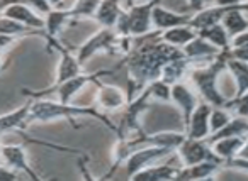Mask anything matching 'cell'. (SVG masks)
Wrapping results in <instances>:
<instances>
[{
	"label": "cell",
	"instance_id": "ac0fdd59",
	"mask_svg": "<svg viewBox=\"0 0 248 181\" xmlns=\"http://www.w3.org/2000/svg\"><path fill=\"white\" fill-rule=\"evenodd\" d=\"M29 107H31V98L14 112L0 115V136H9V134H16L17 130H24L28 125Z\"/></svg>",
	"mask_w": 248,
	"mask_h": 181
},
{
	"label": "cell",
	"instance_id": "6da1fadb",
	"mask_svg": "<svg viewBox=\"0 0 248 181\" xmlns=\"http://www.w3.org/2000/svg\"><path fill=\"white\" fill-rule=\"evenodd\" d=\"M182 48H177L160 38L158 29L140 38H133V44L119 63L114 66V71L124 73V85L128 102L138 97L150 82L160 78L163 66L169 61L182 58Z\"/></svg>",
	"mask_w": 248,
	"mask_h": 181
},
{
	"label": "cell",
	"instance_id": "4dcf8cb0",
	"mask_svg": "<svg viewBox=\"0 0 248 181\" xmlns=\"http://www.w3.org/2000/svg\"><path fill=\"white\" fill-rule=\"evenodd\" d=\"M224 107H226L228 110H231L234 115H240V117L248 119V92H245L243 95L236 97V98H228V102Z\"/></svg>",
	"mask_w": 248,
	"mask_h": 181
},
{
	"label": "cell",
	"instance_id": "d4e9b609",
	"mask_svg": "<svg viewBox=\"0 0 248 181\" xmlns=\"http://www.w3.org/2000/svg\"><path fill=\"white\" fill-rule=\"evenodd\" d=\"M0 34H7V36H14V38H26V36H39L43 38L45 31H36V29L28 28L22 22L11 19L7 15L0 14Z\"/></svg>",
	"mask_w": 248,
	"mask_h": 181
},
{
	"label": "cell",
	"instance_id": "8992f818",
	"mask_svg": "<svg viewBox=\"0 0 248 181\" xmlns=\"http://www.w3.org/2000/svg\"><path fill=\"white\" fill-rule=\"evenodd\" d=\"M170 102L180 110L182 113V120H184V129L189 124L190 115L196 110V107L199 105V93L194 92L190 88L189 83H186V80L182 82H177L172 85V95H170Z\"/></svg>",
	"mask_w": 248,
	"mask_h": 181
},
{
	"label": "cell",
	"instance_id": "4316f807",
	"mask_svg": "<svg viewBox=\"0 0 248 181\" xmlns=\"http://www.w3.org/2000/svg\"><path fill=\"white\" fill-rule=\"evenodd\" d=\"M230 136H248V119L240 115H233V119L226 124L221 130H217L216 134L207 137V142H213L221 137H230Z\"/></svg>",
	"mask_w": 248,
	"mask_h": 181
},
{
	"label": "cell",
	"instance_id": "83f0119b",
	"mask_svg": "<svg viewBox=\"0 0 248 181\" xmlns=\"http://www.w3.org/2000/svg\"><path fill=\"white\" fill-rule=\"evenodd\" d=\"M102 0H75V4L70 9L72 21H83V19H93L97 14Z\"/></svg>",
	"mask_w": 248,
	"mask_h": 181
},
{
	"label": "cell",
	"instance_id": "5b68a950",
	"mask_svg": "<svg viewBox=\"0 0 248 181\" xmlns=\"http://www.w3.org/2000/svg\"><path fill=\"white\" fill-rule=\"evenodd\" d=\"M2 142V140H0ZM0 159L5 166H9L11 169L17 171L19 174L24 173L28 178L31 180H41L38 173L32 169L31 163L28 159V153H26L22 142L19 144H9V142H2L0 146Z\"/></svg>",
	"mask_w": 248,
	"mask_h": 181
},
{
	"label": "cell",
	"instance_id": "603a6c76",
	"mask_svg": "<svg viewBox=\"0 0 248 181\" xmlns=\"http://www.w3.org/2000/svg\"><path fill=\"white\" fill-rule=\"evenodd\" d=\"M187 139L186 132H173V130H165V132L146 134L145 146H160L167 149L177 151V147Z\"/></svg>",
	"mask_w": 248,
	"mask_h": 181
},
{
	"label": "cell",
	"instance_id": "d6a6232c",
	"mask_svg": "<svg viewBox=\"0 0 248 181\" xmlns=\"http://www.w3.org/2000/svg\"><path fill=\"white\" fill-rule=\"evenodd\" d=\"M19 173L14 169H11L9 166H5L4 163L0 164V181H11V180H17Z\"/></svg>",
	"mask_w": 248,
	"mask_h": 181
},
{
	"label": "cell",
	"instance_id": "277c9868",
	"mask_svg": "<svg viewBox=\"0 0 248 181\" xmlns=\"http://www.w3.org/2000/svg\"><path fill=\"white\" fill-rule=\"evenodd\" d=\"M172 149H167V147H160V146H141L138 149H135L129 157L124 161V169L126 174L131 180L133 174H136L138 171L145 169V167L152 166V164L158 163V161L165 159L169 154H172Z\"/></svg>",
	"mask_w": 248,
	"mask_h": 181
},
{
	"label": "cell",
	"instance_id": "484cf974",
	"mask_svg": "<svg viewBox=\"0 0 248 181\" xmlns=\"http://www.w3.org/2000/svg\"><path fill=\"white\" fill-rule=\"evenodd\" d=\"M197 34L201 38L207 39L211 44H214L216 48H219L221 51H226V49L231 48V38L228 34V31L224 29V26L221 24H214V26H209V28H204V29H199Z\"/></svg>",
	"mask_w": 248,
	"mask_h": 181
},
{
	"label": "cell",
	"instance_id": "7bdbcfd3",
	"mask_svg": "<svg viewBox=\"0 0 248 181\" xmlns=\"http://www.w3.org/2000/svg\"><path fill=\"white\" fill-rule=\"evenodd\" d=\"M145 2H150V0H133V4H145Z\"/></svg>",
	"mask_w": 248,
	"mask_h": 181
},
{
	"label": "cell",
	"instance_id": "74e56055",
	"mask_svg": "<svg viewBox=\"0 0 248 181\" xmlns=\"http://www.w3.org/2000/svg\"><path fill=\"white\" fill-rule=\"evenodd\" d=\"M17 41V38L7 34H0V53H5L9 48H12V44Z\"/></svg>",
	"mask_w": 248,
	"mask_h": 181
},
{
	"label": "cell",
	"instance_id": "ee69618b",
	"mask_svg": "<svg viewBox=\"0 0 248 181\" xmlns=\"http://www.w3.org/2000/svg\"><path fill=\"white\" fill-rule=\"evenodd\" d=\"M129 2H131V4H133V0H129Z\"/></svg>",
	"mask_w": 248,
	"mask_h": 181
},
{
	"label": "cell",
	"instance_id": "d6986e66",
	"mask_svg": "<svg viewBox=\"0 0 248 181\" xmlns=\"http://www.w3.org/2000/svg\"><path fill=\"white\" fill-rule=\"evenodd\" d=\"M72 21V14H70L68 7L62 9H53L49 14L45 15V34L43 39L46 38H60V32L63 31L66 24H70Z\"/></svg>",
	"mask_w": 248,
	"mask_h": 181
},
{
	"label": "cell",
	"instance_id": "f6af8a7d",
	"mask_svg": "<svg viewBox=\"0 0 248 181\" xmlns=\"http://www.w3.org/2000/svg\"><path fill=\"white\" fill-rule=\"evenodd\" d=\"M0 146H2V142H0Z\"/></svg>",
	"mask_w": 248,
	"mask_h": 181
},
{
	"label": "cell",
	"instance_id": "30bf717a",
	"mask_svg": "<svg viewBox=\"0 0 248 181\" xmlns=\"http://www.w3.org/2000/svg\"><path fill=\"white\" fill-rule=\"evenodd\" d=\"M0 14L16 19V21L26 24L28 28L36 29V31H45V17L39 15L34 9L29 7L28 4H24L21 0H11Z\"/></svg>",
	"mask_w": 248,
	"mask_h": 181
},
{
	"label": "cell",
	"instance_id": "8d00e7d4",
	"mask_svg": "<svg viewBox=\"0 0 248 181\" xmlns=\"http://www.w3.org/2000/svg\"><path fill=\"white\" fill-rule=\"evenodd\" d=\"M224 166L228 167H236V169H241V171H248V159H245V157H233L231 161H228Z\"/></svg>",
	"mask_w": 248,
	"mask_h": 181
},
{
	"label": "cell",
	"instance_id": "44dd1931",
	"mask_svg": "<svg viewBox=\"0 0 248 181\" xmlns=\"http://www.w3.org/2000/svg\"><path fill=\"white\" fill-rule=\"evenodd\" d=\"M190 66H192V63L187 59V56L172 59V61H169L163 66L162 73H160V80H163V82L169 83V85L182 82V80L187 78V73H189Z\"/></svg>",
	"mask_w": 248,
	"mask_h": 181
},
{
	"label": "cell",
	"instance_id": "4fadbf2b",
	"mask_svg": "<svg viewBox=\"0 0 248 181\" xmlns=\"http://www.w3.org/2000/svg\"><path fill=\"white\" fill-rule=\"evenodd\" d=\"M133 5L129 0H102L97 9V14L93 21L99 22L100 28H116L117 19L121 17L126 7Z\"/></svg>",
	"mask_w": 248,
	"mask_h": 181
},
{
	"label": "cell",
	"instance_id": "e575fe53",
	"mask_svg": "<svg viewBox=\"0 0 248 181\" xmlns=\"http://www.w3.org/2000/svg\"><path fill=\"white\" fill-rule=\"evenodd\" d=\"M187 5L190 9V14H196V12L202 11L204 7L211 5V0H187Z\"/></svg>",
	"mask_w": 248,
	"mask_h": 181
},
{
	"label": "cell",
	"instance_id": "52a82bcc",
	"mask_svg": "<svg viewBox=\"0 0 248 181\" xmlns=\"http://www.w3.org/2000/svg\"><path fill=\"white\" fill-rule=\"evenodd\" d=\"M177 154H179V159L182 166H192L196 163L206 159H216L219 163L223 161L213 153L211 149V144L204 140H194V139H186L179 147H177Z\"/></svg>",
	"mask_w": 248,
	"mask_h": 181
},
{
	"label": "cell",
	"instance_id": "7c38bea8",
	"mask_svg": "<svg viewBox=\"0 0 248 181\" xmlns=\"http://www.w3.org/2000/svg\"><path fill=\"white\" fill-rule=\"evenodd\" d=\"M182 51L192 65H202V63L213 61V59L221 53V49L216 48V46L211 44L207 39L201 38V36L197 34L189 44L184 46Z\"/></svg>",
	"mask_w": 248,
	"mask_h": 181
},
{
	"label": "cell",
	"instance_id": "9c48e42d",
	"mask_svg": "<svg viewBox=\"0 0 248 181\" xmlns=\"http://www.w3.org/2000/svg\"><path fill=\"white\" fill-rule=\"evenodd\" d=\"M177 157V151H173L172 154L167 156V161L162 163L152 164V166L145 167V169L138 171L136 174H133L131 180H146V181H165V180H177V174L180 171V164H172V161Z\"/></svg>",
	"mask_w": 248,
	"mask_h": 181
},
{
	"label": "cell",
	"instance_id": "1f68e13d",
	"mask_svg": "<svg viewBox=\"0 0 248 181\" xmlns=\"http://www.w3.org/2000/svg\"><path fill=\"white\" fill-rule=\"evenodd\" d=\"M21 2L28 4L29 7H32L36 12H38L39 15H43V17H45L46 14H49V12L53 11V5L49 4L48 0H21Z\"/></svg>",
	"mask_w": 248,
	"mask_h": 181
},
{
	"label": "cell",
	"instance_id": "9a60e30c",
	"mask_svg": "<svg viewBox=\"0 0 248 181\" xmlns=\"http://www.w3.org/2000/svg\"><path fill=\"white\" fill-rule=\"evenodd\" d=\"M223 167V163L216 159H206L196 163L192 166H182L177 174V180H207V178H214L217 171Z\"/></svg>",
	"mask_w": 248,
	"mask_h": 181
},
{
	"label": "cell",
	"instance_id": "3957f363",
	"mask_svg": "<svg viewBox=\"0 0 248 181\" xmlns=\"http://www.w3.org/2000/svg\"><path fill=\"white\" fill-rule=\"evenodd\" d=\"M228 53H230V49L221 51L209 63L192 65L189 73H187V76L192 82L196 92L199 93L201 100H204V102H207L213 107H224L228 102V97H224L223 92L219 90V86H217L221 73L226 70Z\"/></svg>",
	"mask_w": 248,
	"mask_h": 181
},
{
	"label": "cell",
	"instance_id": "b9f144b4",
	"mask_svg": "<svg viewBox=\"0 0 248 181\" xmlns=\"http://www.w3.org/2000/svg\"><path fill=\"white\" fill-rule=\"evenodd\" d=\"M9 2H11V0H0V12L4 11V7L9 4Z\"/></svg>",
	"mask_w": 248,
	"mask_h": 181
},
{
	"label": "cell",
	"instance_id": "8fae6325",
	"mask_svg": "<svg viewBox=\"0 0 248 181\" xmlns=\"http://www.w3.org/2000/svg\"><path fill=\"white\" fill-rule=\"evenodd\" d=\"M213 105H209L207 102L201 100L199 105L196 107V110L190 115L189 124L186 125V136L187 139H194V140H204L209 137L211 130H209V115Z\"/></svg>",
	"mask_w": 248,
	"mask_h": 181
},
{
	"label": "cell",
	"instance_id": "7a4b0ae2",
	"mask_svg": "<svg viewBox=\"0 0 248 181\" xmlns=\"http://www.w3.org/2000/svg\"><path fill=\"white\" fill-rule=\"evenodd\" d=\"M77 117H92L106 124L114 134H117V125L106 115V112L99 107H78L72 103H62L58 100H45V98H31L29 107L28 124L32 122H51V120L65 119L73 124V127H78Z\"/></svg>",
	"mask_w": 248,
	"mask_h": 181
},
{
	"label": "cell",
	"instance_id": "f35d334b",
	"mask_svg": "<svg viewBox=\"0 0 248 181\" xmlns=\"http://www.w3.org/2000/svg\"><path fill=\"white\" fill-rule=\"evenodd\" d=\"M48 2L53 5V9H62V7H66V5H65V0H48Z\"/></svg>",
	"mask_w": 248,
	"mask_h": 181
},
{
	"label": "cell",
	"instance_id": "cb8c5ba5",
	"mask_svg": "<svg viewBox=\"0 0 248 181\" xmlns=\"http://www.w3.org/2000/svg\"><path fill=\"white\" fill-rule=\"evenodd\" d=\"M245 12H248L247 7H236V9H231L223 17L221 24L224 26L230 38H233V36L240 34L243 31H248V17L245 15Z\"/></svg>",
	"mask_w": 248,
	"mask_h": 181
},
{
	"label": "cell",
	"instance_id": "5bb4252c",
	"mask_svg": "<svg viewBox=\"0 0 248 181\" xmlns=\"http://www.w3.org/2000/svg\"><path fill=\"white\" fill-rule=\"evenodd\" d=\"M190 19L192 14H179V12H172L169 9L162 7V4L155 5L152 12V24L153 29H158V31H165V29L175 28V26L182 24H190Z\"/></svg>",
	"mask_w": 248,
	"mask_h": 181
},
{
	"label": "cell",
	"instance_id": "d590c367",
	"mask_svg": "<svg viewBox=\"0 0 248 181\" xmlns=\"http://www.w3.org/2000/svg\"><path fill=\"white\" fill-rule=\"evenodd\" d=\"M213 5H224V7H241L248 5V0H211Z\"/></svg>",
	"mask_w": 248,
	"mask_h": 181
},
{
	"label": "cell",
	"instance_id": "7402d4cb",
	"mask_svg": "<svg viewBox=\"0 0 248 181\" xmlns=\"http://www.w3.org/2000/svg\"><path fill=\"white\" fill-rule=\"evenodd\" d=\"M196 36H197V29L192 28L190 24L175 26V28L160 31V38L165 42H169V44L177 46V48H184L186 44H189Z\"/></svg>",
	"mask_w": 248,
	"mask_h": 181
},
{
	"label": "cell",
	"instance_id": "ba28073f",
	"mask_svg": "<svg viewBox=\"0 0 248 181\" xmlns=\"http://www.w3.org/2000/svg\"><path fill=\"white\" fill-rule=\"evenodd\" d=\"M95 103L102 112H119L128 105V95L126 90L117 85H106L97 83Z\"/></svg>",
	"mask_w": 248,
	"mask_h": 181
},
{
	"label": "cell",
	"instance_id": "f546056e",
	"mask_svg": "<svg viewBox=\"0 0 248 181\" xmlns=\"http://www.w3.org/2000/svg\"><path fill=\"white\" fill-rule=\"evenodd\" d=\"M231 119H233V113H231V110H228L226 107H213L211 115H209V130H211L209 136H213L217 130L223 129Z\"/></svg>",
	"mask_w": 248,
	"mask_h": 181
},
{
	"label": "cell",
	"instance_id": "ffe728a7",
	"mask_svg": "<svg viewBox=\"0 0 248 181\" xmlns=\"http://www.w3.org/2000/svg\"><path fill=\"white\" fill-rule=\"evenodd\" d=\"M226 70L230 71L231 78H233V82H234V86H236L233 93V98L241 97L245 92H248V63L231 58L230 53H228Z\"/></svg>",
	"mask_w": 248,
	"mask_h": 181
},
{
	"label": "cell",
	"instance_id": "e0dca14e",
	"mask_svg": "<svg viewBox=\"0 0 248 181\" xmlns=\"http://www.w3.org/2000/svg\"><path fill=\"white\" fill-rule=\"evenodd\" d=\"M241 7L248 9V5H241ZM231 9H236V7H224V5H213L211 4V5H207V7H204L202 11L192 14L190 26L199 31V29L209 28V26H214V24H219V22L223 21V17L231 11Z\"/></svg>",
	"mask_w": 248,
	"mask_h": 181
},
{
	"label": "cell",
	"instance_id": "ab89813d",
	"mask_svg": "<svg viewBox=\"0 0 248 181\" xmlns=\"http://www.w3.org/2000/svg\"><path fill=\"white\" fill-rule=\"evenodd\" d=\"M238 157H245V159H248V137H247V142H245V146L241 147L240 154H238Z\"/></svg>",
	"mask_w": 248,
	"mask_h": 181
},
{
	"label": "cell",
	"instance_id": "60d3db41",
	"mask_svg": "<svg viewBox=\"0 0 248 181\" xmlns=\"http://www.w3.org/2000/svg\"><path fill=\"white\" fill-rule=\"evenodd\" d=\"M5 70V63H4V53H0V73Z\"/></svg>",
	"mask_w": 248,
	"mask_h": 181
},
{
	"label": "cell",
	"instance_id": "2e32d148",
	"mask_svg": "<svg viewBox=\"0 0 248 181\" xmlns=\"http://www.w3.org/2000/svg\"><path fill=\"white\" fill-rule=\"evenodd\" d=\"M248 136H230V137H221L217 140H213L211 144V149L213 153L223 161V166L231 161L233 157H236L240 154L241 147L245 146Z\"/></svg>",
	"mask_w": 248,
	"mask_h": 181
},
{
	"label": "cell",
	"instance_id": "f1b7e54d",
	"mask_svg": "<svg viewBox=\"0 0 248 181\" xmlns=\"http://www.w3.org/2000/svg\"><path fill=\"white\" fill-rule=\"evenodd\" d=\"M146 92L150 93V98H152L153 102H170L172 85L165 83L163 80L156 78L146 85Z\"/></svg>",
	"mask_w": 248,
	"mask_h": 181
},
{
	"label": "cell",
	"instance_id": "836d02e7",
	"mask_svg": "<svg viewBox=\"0 0 248 181\" xmlns=\"http://www.w3.org/2000/svg\"><path fill=\"white\" fill-rule=\"evenodd\" d=\"M230 56L234 59L248 63V46H241V48H230Z\"/></svg>",
	"mask_w": 248,
	"mask_h": 181
}]
</instances>
